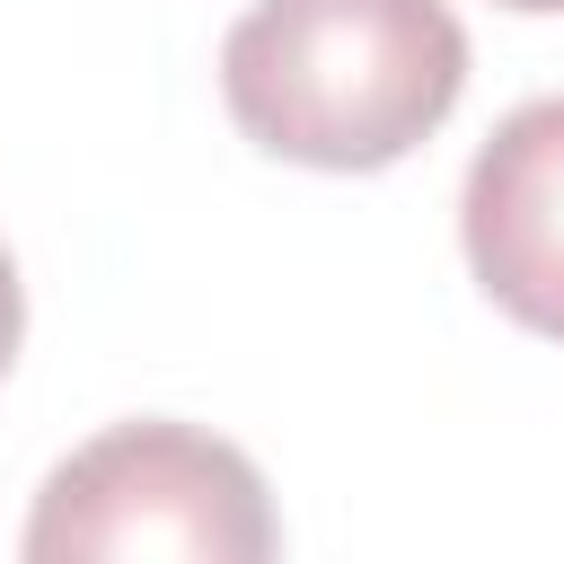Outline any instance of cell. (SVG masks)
Here are the masks:
<instances>
[{
  "label": "cell",
  "instance_id": "obj_4",
  "mask_svg": "<svg viewBox=\"0 0 564 564\" xmlns=\"http://www.w3.org/2000/svg\"><path fill=\"white\" fill-rule=\"evenodd\" d=\"M18 335H26V282H18V256H9V238H0V379H9V361H18Z\"/></svg>",
  "mask_w": 564,
  "mask_h": 564
},
{
  "label": "cell",
  "instance_id": "obj_3",
  "mask_svg": "<svg viewBox=\"0 0 564 564\" xmlns=\"http://www.w3.org/2000/svg\"><path fill=\"white\" fill-rule=\"evenodd\" d=\"M458 238L502 317L564 344V97L511 106L458 185Z\"/></svg>",
  "mask_w": 564,
  "mask_h": 564
},
{
  "label": "cell",
  "instance_id": "obj_5",
  "mask_svg": "<svg viewBox=\"0 0 564 564\" xmlns=\"http://www.w3.org/2000/svg\"><path fill=\"white\" fill-rule=\"evenodd\" d=\"M494 9H529V18H546V9H564V0H494Z\"/></svg>",
  "mask_w": 564,
  "mask_h": 564
},
{
  "label": "cell",
  "instance_id": "obj_1",
  "mask_svg": "<svg viewBox=\"0 0 564 564\" xmlns=\"http://www.w3.org/2000/svg\"><path fill=\"white\" fill-rule=\"evenodd\" d=\"M467 26L449 0H256L220 35L229 123L326 176L397 167L449 123Z\"/></svg>",
  "mask_w": 564,
  "mask_h": 564
},
{
  "label": "cell",
  "instance_id": "obj_2",
  "mask_svg": "<svg viewBox=\"0 0 564 564\" xmlns=\"http://www.w3.org/2000/svg\"><path fill=\"white\" fill-rule=\"evenodd\" d=\"M18 564H282V520L238 441L132 414L53 458Z\"/></svg>",
  "mask_w": 564,
  "mask_h": 564
}]
</instances>
